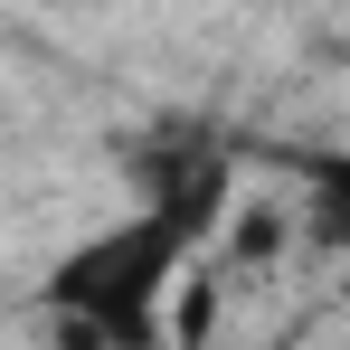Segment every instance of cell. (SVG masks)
Returning <instances> with one entry per match:
<instances>
[{
  "label": "cell",
  "mask_w": 350,
  "mask_h": 350,
  "mask_svg": "<svg viewBox=\"0 0 350 350\" xmlns=\"http://www.w3.org/2000/svg\"><path fill=\"white\" fill-rule=\"evenodd\" d=\"M303 171H312V189H322V218H332L341 265H350V152H322V161H303Z\"/></svg>",
  "instance_id": "obj_2"
},
{
  "label": "cell",
  "mask_w": 350,
  "mask_h": 350,
  "mask_svg": "<svg viewBox=\"0 0 350 350\" xmlns=\"http://www.w3.org/2000/svg\"><path fill=\"white\" fill-rule=\"evenodd\" d=\"M199 246L208 237H189L180 218L133 208V218H114L105 237L66 246L48 265V312L76 322V332H95L105 350H161V303L180 293Z\"/></svg>",
  "instance_id": "obj_1"
}]
</instances>
